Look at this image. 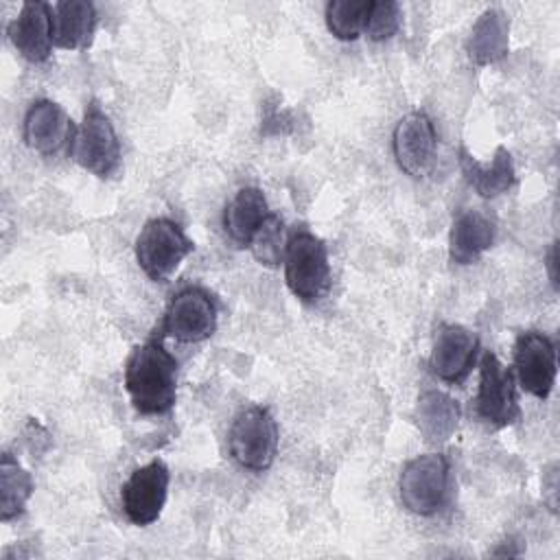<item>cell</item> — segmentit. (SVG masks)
<instances>
[{
  "label": "cell",
  "instance_id": "obj_7",
  "mask_svg": "<svg viewBox=\"0 0 560 560\" xmlns=\"http://www.w3.org/2000/svg\"><path fill=\"white\" fill-rule=\"evenodd\" d=\"M219 308L214 298L201 287H186L177 291L162 317L160 335L179 343H199L214 335Z\"/></svg>",
  "mask_w": 560,
  "mask_h": 560
},
{
  "label": "cell",
  "instance_id": "obj_5",
  "mask_svg": "<svg viewBox=\"0 0 560 560\" xmlns=\"http://www.w3.org/2000/svg\"><path fill=\"white\" fill-rule=\"evenodd\" d=\"M192 249L182 225L166 217L149 219L136 238V260L153 282H166Z\"/></svg>",
  "mask_w": 560,
  "mask_h": 560
},
{
  "label": "cell",
  "instance_id": "obj_6",
  "mask_svg": "<svg viewBox=\"0 0 560 560\" xmlns=\"http://www.w3.org/2000/svg\"><path fill=\"white\" fill-rule=\"evenodd\" d=\"M74 162L96 177H109L120 166V142L109 116L96 101H90L77 127L72 144Z\"/></svg>",
  "mask_w": 560,
  "mask_h": 560
},
{
  "label": "cell",
  "instance_id": "obj_16",
  "mask_svg": "<svg viewBox=\"0 0 560 560\" xmlns=\"http://www.w3.org/2000/svg\"><path fill=\"white\" fill-rule=\"evenodd\" d=\"M459 168L466 182L477 190V195L492 199L508 192L516 184V171L512 155L505 147H497L490 164L479 162L464 147L459 149Z\"/></svg>",
  "mask_w": 560,
  "mask_h": 560
},
{
  "label": "cell",
  "instance_id": "obj_3",
  "mask_svg": "<svg viewBox=\"0 0 560 560\" xmlns=\"http://www.w3.org/2000/svg\"><path fill=\"white\" fill-rule=\"evenodd\" d=\"M451 488V464L442 453H422L409 459L398 477V497L407 512L433 516L444 510Z\"/></svg>",
  "mask_w": 560,
  "mask_h": 560
},
{
  "label": "cell",
  "instance_id": "obj_18",
  "mask_svg": "<svg viewBox=\"0 0 560 560\" xmlns=\"http://www.w3.org/2000/svg\"><path fill=\"white\" fill-rule=\"evenodd\" d=\"M508 50H510L508 15L497 7L486 9L472 24V31L466 42V52L470 61L477 66H490L501 61L508 55Z\"/></svg>",
  "mask_w": 560,
  "mask_h": 560
},
{
  "label": "cell",
  "instance_id": "obj_10",
  "mask_svg": "<svg viewBox=\"0 0 560 560\" xmlns=\"http://www.w3.org/2000/svg\"><path fill=\"white\" fill-rule=\"evenodd\" d=\"M74 136L77 127L59 103L50 98H37L26 109L22 122V138L26 147L37 151L39 155L55 158L63 151L72 153Z\"/></svg>",
  "mask_w": 560,
  "mask_h": 560
},
{
  "label": "cell",
  "instance_id": "obj_11",
  "mask_svg": "<svg viewBox=\"0 0 560 560\" xmlns=\"http://www.w3.org/2000/svg\"><path fill=\"white\" fill-rule=\"evenodd\" d=\"M514 372L518 385L527 394L545 400L551 394L558 374L553 341L538 330L521 332L514 343Z\"/></svg>",
  "mask_w": 560,
  "mask_h": 560
},
{
  "label": "cell",
  "instance_id": "obj_12",
  "mask_svg": "<svg viewBox=\"0 0 560 560\" xmlns=\"http://www.w3.org/2000/svg\"><path fill=\"white\" fill-rule=\"evenodd\" d=\"M438 133L427 112L416 109L405 114L392 133V151L400 171L411 177H424L433 164Z\"/></svg>",
  "mask_w": 560,
  "mask_h": 560
},
{
  "label": "cell",
  "instance_id": "obj_15",
  "mask_svg": "<svg viewBox=\"0 0 560 560\" xmlns=\"http://www.w3.org/2000/svg\"><path fill=\"white\" fill-rule=\"evenodd\" d=\"M494 221L479 210H462L448 232V258L455 265L477 262L494 243Z\"/></svg>",
  "mask_w": 560,
  "mask_h": 560
},
{
  "label": "cell",
  "instance_id": "obj_8",
  "mask_svg": "<svg viewBox=\"0 0 560 560\" xmlns=\"http://www.w3.org/2000/svg\"><path fill=\"white\" fill-rule=\"evenodd\" d=\"M475 411L492 429L510 427L521 416L514 389V374L490 350L481 357Z\"/></svg>",
  "mask_w": 560,
  "mask_h": 560
},
{
  "label": "cell",
  "instance_id": "obj_19",
  "mask_svg": "<svg viewBox=\"0 0 560 560\" xmlns=\"http://www.w3.org/2000/svg\"><path fill=\"white\" fill-rule=\"evenodd\" d=\"M96 28V9L88 0H61L52 4V44L63 50L90 46Z\"/></svg>",
  "mask_w": 560,
  "mask_h": 560
},
{
  "label": "cell",
  "instance_id": "obj_13",
  "mask_svg": "<svg viewBox=\"0 0 560 560\" xmlns=\"http://www.w3.org/2000/svg\"><path fill=\"white\" fill-rule=\"evenodd\" d=\"M479 350V339L462 324H442L435 330L429 370L444 383L459 385L470 374Z\"/></svg>",
  "mask_w": 560,
  "mask_h": 560
},
{
  "label": "cell",
  "instance_id": "obj_17",
  "mask_svg": "<svg viewBox=\"0 0 560 560\" xmlns=\"http://www.w3.org/2000/svg\"><path fill=\"white\" fill-rule=\"evenodd\" d=\"M269 214L265 192L256 186H245L228 201L223 210V228L236 245L247 247Z\"/></svg>",
  "mask_w": 560,
  "mask_h": 560
},
{
  "label": "cell",
  "instance_id": "obj_9",
  "mask_svg": "<svg viewBox=\"0 0 560 560\" xmlns=\"http://www.w3.org/2000/svg\"><path fill=\"white\" fill-rule=\"evenodd\" d=\"M171 472L162 459L136 468L120 488V505L129 523L147 527L155 523L164 510L168 497Z\"/></svg>",
  "mask_w": 560,
  "mask_h": 560
},
{
  "label": "cell",
  "instance_id": "obj_24",
  "mask_svg": "<svg viewBox=\"0 0 560 560\" xmlns=\"http://www.w3.org/2000/svg\"><path fill=\"white\" fill-rule=\"evenodd\" d=\"M400 28V4L394 0H378L370 4L368 22H365V35L372 42H385L396 35Z\"/></svg>",
  "mask_w": 560,
  "mask_h": 560
},
{
  "label": "cell",
  "instance_id": "obj_25",
  "mask_svg": "<svg viewBox=\"0 0 560 560\" xmlns=\"http://www.w3.org/2000/svg\"><path fill=\"white\" fill-rule=\"evenodd\" d=\"M556 262H558V247L556 243L551 245L549 249V256H547V269H549V280L553 287H558V273H556Z\"/></svg>",
  "mask_w": 560,
  "mask_h": 560
},
{
  "label": "cell",
  "instance_id": "obj_23",
  "mask_svg": "<svg viewBox=\"0 0 560 560\" xmlns=\"http://www.w3.org/2000/svg\"><path fill=\"white\" fill-rule=\"evenodd\" d=\"M247 247L252 249L254 258L260 265H267V267L280 265V260L284 258V247H287L282 219L271 212L267 217V221L260 225V230L254 234V238Z\"/></svg>",
  "mask_w": 560,
  "mask_h": 560
},
{
  "label": "cell",
  "instance_id": "obj_2",
  "mask_svg": "<svg viewBox=\"0 0 560 560\" xmlns=\"http://www.w3.org/2000/svg\"><path fill=\"white\" fill-rule=\"evenodd\" d=\"M284 282L304 304H317L330 289V260L326 243L306 228L289 234L284 247Z\"/></svg>",
  "mask_w": 560,
  "mask_h": 560
},
{
  "label": "cell",
  "instance_id": "obj_21",
  "mask_svg": "<svg viewBox=\"0 0 560 560\" xmlns=\"http://www.w3.org/2000/svg\"><path fill=\"white\" fill-rule=\"evenodd\" d=\"M33 494V477L20 466L11 453H2L0 459V521L9 523L24 514Z\"/></svg>",
  "mask_w": 560,
  "mask_h": 560
},
{
  "label": "cell",
  "instance_id": "obj_22",
  "mask_svg": "<svg viewBox=\"0 0 560 560\" xmlns=\"http://www.w3.org/2000/svg\"><path fill=\"white\" fill-rule=\"evenodd\" d=\"M372 0H332L326 4V26L332 37L354 42L365 33Z\"/></svg>",
  "mask_w": 560,
  "mask_h": 560
},
{
  "label": "cell",
  "instance_id": "obj_20",
  "mask_svg": "<svg viewBox=\"0 0 560 560\" xmlns=\"http://www.w3.org/2000/svg\"><path fill=\"white\" fill-rule=\"evenodd\" d=\"M416 424L429 444L446 442L459 422V407L457 402L438 389H427L420 394L416 411Z\"/></svg>",
  "mask_w": 560,
  "mask_h": 560
},
{
  "label": "cell",
  "instance_id": "obj_4",
  "mask_svg": "<svg viewBox=\"0 0 560 560\" xmlns=\"http://www.w3.org/2000/svg\"><path fill=\"white\" fill-rule=\"evenodd\" d=\"M228 446L241 468L252 472L271 468L278 453V424L271 411L262 405L241 409L230 424Z\"/></svg>",
  "mask_w": 560,
  "mask_h": 560
},
{
  "label": "cell",
  "instance_id": "obj_1",
  "mask_svg": "<svg viewBox=\"0 0 560 560\" xmlns=\"http://www.w3.org/2000/svg\"><path fill=\"white\" fill-rule=\"evenodd\" d=\"M125 392L142 416H162L175 407L177 359L164 348L162 335L149 337L127 357Z\"/></svg>",
  "mask_w": 560,
  "mask_h": 560
},
{
  "label": "cell",
  "instance_id": "obj_14",
  "mask_svg": "<svg viewBox=\"0 0 560 560\" xmlns=\"http://www.w3.org/2000/svg\"><path fill=\"white\" fill-rule=\"evenodd\" d=\"M7 35L15 50L31 63L48 61L52 52V7L48 2H24L9 22Z\"/></svg>",
  "mask_w": 560,
  "mask_h": 560
}]
</instances>
